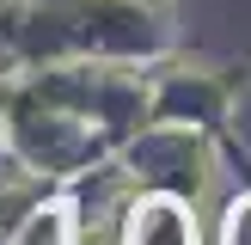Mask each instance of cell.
I'll return each instance as SVG.
<instances>
[{"instance_id":"1","label":"cell","mask_w":251,"mask_h":245,"mask_svg":"<svg viewBox=\"0 0 251 245\" xmlns=\"http://www.w3.org/2000/svg\"><path fill=\"white\" fill-rule=\"evenodd\" d=\"M129 245H196V227L178 202H147L129 227Z\"/></svg>"},{"instance_id":"2","label":"cell","mask_w":251,"mask_h":245,"mask_svg":"<svg viewBox=\"0 0 251 245\" xmlns=\"http://www.w3.org/2000/svg\"><path fill=\"white\" fill-rule=\"evenodd\" d=\"M227 245H251V202L233 208V220H227Z\"/></svg>"}]
</instances>
